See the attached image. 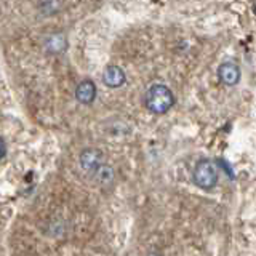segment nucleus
Masks as SVG:
<instances>
[{"label": "nucleus", "mask_w": 256, "mask_h": 256, "mask_svg": "<svg viewBox=\"0 0 256 256\" xmlns=\"http://www.w3.org/2000/svg\"><path fill=\"white\" fill-rule=\"evenodd\" d=\"M114 178H116V173H114V168L109 165H99L95 171V179L96 183L101 186H109L114 183Z\"/></svg>", "instance_id": "8"}, {"label": "nucleus", "mask_w": 256, "mask_h": 256, "mask_svg": "<svg viewBox=\"0 0 256 256\" xmlns=\"http://www.w3.org/2000/svg\"><path fill=\"white\" fill-rule=\"evenodd\" d=\"M144 104H146L147 109L154 114H165L173 107L174 96L167 85L156 84L146 91Z\"/></svg>", "instance_id": "1"}, {"label": "nucleus", "mask_w": 256, "mask_h": 256, "mask_svg": "<svg viewBox=\"0 0 256 256\" xmlns=\"http://www.w3.org/2000/svg\"><path fill=\"white\" fill-rule=\"evenodd\" d=\"M253 11H255V15H256V5L253 6Z\"/></svg>", "instance_id": "11"}, {"label": "nucleus", "mask_w": 256, "mask_h": 256, "mask_svg": "<svg viewBox=\"0 0 256 256\" xmlns=\"http://www.w3.org/2000/svg\"><path fill=\"white\" fill-rule=\"evenodd\" d=\"M99 165H103V152L99 149H96V147H88V149L82 151V154H80V167H82L85 171L95 173Z\"/></svg>", "instance_id": "3"}, {"label": "nucleus", "mask_w": 256, "mask_h": 256, "mask_svg": "<svg viewBox=\"0 0 256 256\" xmlns=\"http://www.w3.org/2000/svg\"><path fill=\"white\" fill-rule=\"evenodd\" d=\"M76 98L82 104H91L96 98V85L91 80H84L80 82L76 90Z\"/></svg>", "instance_id": "6"}, {"label": "nucleus", "mask_w": 256, "mask_h": 256, "mask_svg": "<svg viewBox=\"0 0 256 256\" xmlns=\"http://www.w3.org/2000/svg\"><path fill=\"white\" fill-rule=\"evenodd\" d=\"M45 48L48 53H63L67 48V40L64 34H51V36L46 37L45 40Z\"/></svg>", "instance_id": "7"}, {"label": "nucleus", "mask_w": 256, "mask_h": 256, "mask_svg": "<svg viewBox=\"0 0 256 256\" xmlns=\"http://www.w3.org/2000/svg\"><path fill=\"white\" fill-rule=\"evenodd\" d=\"M218 181L216 167L212 160H200L194 168V183L202 189H212Z\"/></svg>", "instance_id": "2"}, {"label": "nucleus", "mask_w": 256, "mask_h": 256, "mask_svg": "<svg viewBox=\"0 0 256 256\" xmlns=\"http://www.w3.org/2000/svg\"><path fill=\"white\" fill-rule=\"evenodd\" d=\"M5 156H6V144H5V141L0 138V160H2Z\"/></svg>", "instance_id": "9"}, {"label": "nucleus", "mask_w": 256, "mask_h": 256, "mask_svg": "<svg viewBox=\"0 0 256 256\" xmlns=\"http://www.w3.org/2000/svg\"><path fill=\"white\" fill-rule=\"evenodd\" d=\"M103 82L109 88H119L125 84V72L119 66H107L103 72Z\"/></svg>", "instance_id": "5"}, {"label": "nucleus", "mask_w": 256, "mask_h": 256, "mask_svg": "<svg viewBox=\"0 0 256 256\" xmlns=\"http://www.w3.org/2000/svg\"><path fill=\"white\" fill-rule=\"evenodd\" d=\"M240 67L234 63H223L218 67V77L227 86L237 85L240 82Z\"/></svg>", "instance_id": "4"}, {"label": "nucleus", "mask_w": 256, "mask_h": 256, "mask_svg": "<svg viewBox=\"0 0 256 256\" xmlns=\"http://www.w3.org/2000/svg\"><path fill=\"white\" fill-rule=\"evenodd\" d=\"M147 256H160L159 253H151V255H147Z\"/></svg>", "instance_id": "10"}]
</instances>
